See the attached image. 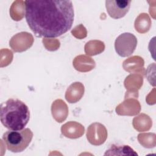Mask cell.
<instances>
[{"label":"cell","mask_w":156,"mask_h":156,"mask_svg":"<svg viewBox=\"0 0 156 156\" xmlns=\"http://www.w3.org/2000/svg\"><path fill=\"white\" fill-rule=\"evenodd\" d=\"M30 119L28 107L18 99H9L1 104L0 119L2 124L10 130H20L24 128Z\"/></svg>","instance_id":"cell-2"},{"label":"cell","mask_w":156,"mask_h":156,"mask_svg":"<svg viewBox=\"0 0 156 156\" xmlns=\"http://www.w3.org/2000/svg\"><path fill=\"white\" fill-rule=\"evenodd\" d=\"M137 45L136 37L129 32L120 34L115 42V48L117 54L122 57L130 55L135 50Z\"/></svg>","instance_id":"cell-4"},{"label":"cell","mask_w":156,"mask_h":156,"mask_svg":"<svg viewBox=\"0 0 156 156\" xmlns=\"http://www.w3.org/2000/svg\"><path fill=\"white\" fill-rule=\"evenodd\" d=\"M33 133L30 129L6 131L2 135V140L7 149L12 152H20L26 149L30 143Z\"/></svg>","instance_id":"cell-3"},{"label":"cell","mask_w":156,"mask_h":156,"mask_svg":"<svg viewBox=\"0 0 156 156\" xmlns=\"http://www.w3.org/2000/svg\"><path fill=\"white\" fill-rule=\"evenodd\" d=\"M131 2V1L127 0H107L105 1V7L110 17L119 19L129 12Z\"/></svg>","instance_id":"cell-5"},{"label":"cell","mask_w":156,"mask_h":156,"mask_svg":"<svg viewBox=\"0 0 156 156\" xmlns=\"http://www.w3.org/2000/svg\"><path fill=\"white\" fill-rule=\"evenodd\" d=\"M24 4L27 23L37 35L57 37L71 28L74 16L71 1H26Z\"/></svg>","instance_id":"cell-1"},{"label":"cell","mask_w":156,"mask_h":156,"mask_svg":"<svg viewBox=\"0 0 156 156\" xmlns=\"http://www.w3.org/2000/svg\"><path fill=\"white\" fill-rule=\"evenodd\" d=\"M106 155H137L138 154L135 152V151L127 145H116L112 144L110 149L106 151L104 154Z\"/></svg>","instance_id":"cell-6"}]
</instances>
